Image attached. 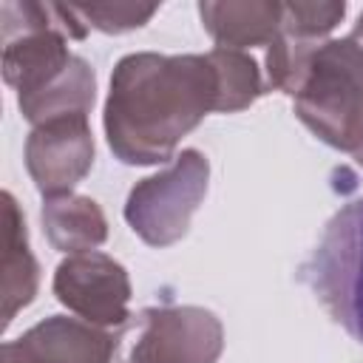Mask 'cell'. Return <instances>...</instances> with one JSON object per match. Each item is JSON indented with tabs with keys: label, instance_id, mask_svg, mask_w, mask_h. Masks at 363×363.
Masks as SVG:
<instances>
[{
	"label": "cell",
	"instance_id": "6da1fadb",
	"mask_svg": "<svg viewBox=\"0 0 363 363\" xmlns=\"http://www.w3.org/2000/svg\"><path fill=\"white\" fill-rule=\"evenodd\" d=\"M221 88L207 54L139 51L116 62L105 102V136L125 164H164L176 145L218 111Z\"/></svg>",
	"mask_w": 363,
	"mask_h": 363
},
{
	"label": "cell",
	"instance_id": "7a4b0ae2",
	"mask_svg": "<svg viewBox=\"0 0 363 363\" xmlns=\"http://www.w3.org/2000/svg\"><path fill=\"white\" fill-rule=\"evenodd\" d=\"M298 119L329 147L363 167V40H326L295 85Z\"/></svg>",
	"mask_w": 363,
	"mask_h": 363
},
{
	"label": "cell",
	"instance_id": "3957f363",
	"mask_svg": "<svg viewBox=\"0 0 363 363\" xmlns=\"http://www.w3.org/2000/svg\"><path fill=\"white\" fill-rule=\"evenodd\" d=\"M301 278L332 320L363 343V196L329 218Z\"/></svg>",
	"mask_w": 363,
	"mask_h": 363
},
{
	"label": "cell",
	"instance_id": "277c9868",
	"mask_svg": "<svg viewBox=\"0 0 363 363\" xmlns=\"http://www.w3.org/2000/svg\"><path fill=\"white\" fill-rule=\"evenodd\" d=\"M224 349L221 320L201 306H150L116 337L113 363H216Z\"/></svg>",
	"mask_w": 363,
	"mask_h": 363
},
{
	"label": "cell",
	"instance_id": "5b68a950",
	"mask_svg": "<svg viewBox=\"0 0 363 363\" xmlns=\"http://www.w3.org/2000/svg\"><path fill=\"white\" fill-rule=\"evenodd\" d=\"M210 162L201 150H182L162 173L142 179L128 201L125 221L150 247H170L187 235L190 218L207 196Z\"/></svg>",
	"mask_w": 363,
	"mask_h": 363
},
{
	"label": "cell",
	"instance_id": "8992f818",
	"mask_svg": "<svg viewBox=\"0 0 363 363\" xmlns=\"http://www.w3.org/2000/svg\"><path fill=\"white\" fill-rule=\"evenodd\" d=\"M54 295L62 306L94 326H125L130 278L119 261L88 250L68 255L54 272Z\"/></svg>",
	"mask_w": 363,
	"mask_h": 363
},
{
	"label": "cell",
	"instance_id": "52a82bcc",
	"mask_svg": "<svg viewBox=\"0 0 363 363\" xmlns=\"http://www.w3.org/2000/svg\"><path fill=\"white\" fill-rule=\"evenodd\" d=\"M94 164L88 113H65L34 125L26 139V167L45 199L68 196Z\"/></svg>",
	"mask_w": 363,
	"mask_h": 363
},
{
	"label": "cell",
	"instance_id": "ba28073f",
	"mask_svg": "<svg viewBox=\"0 0 363 363\" xmlns=\"http://www.w3.org/2000/svg\"><path fill=\"white\" fill-rule=\"evenodd\" d=\"M116 337L94 323L51 315L3 343L0 363H111Z\"/></svg>",
	"mask_w": 363,
	"mask_h": 363
},
{
	"label": "cell",
	"instance_id": "9c48e42d",
	"mask_svg": "<svg viewBox=\"0 0 363 363\" xmlns=\"http://www.w3.org/2000/svg\"><path fill=\"white\" fill-rule=\"evenodd\" d=\"M199 17L218 48L269 45L281 31L284 3L241 0V3H199Z\"/></svg>",
	"mask_w": 363,
	"mask_h": 363
},
{
	"label": "cell",
	"instance_id": "30bf717a",
	"mask_svg": "<svg viewBox=\"0 0 363 363\" xmlns=\"http://www.w3.org/2000/svg\"><path fill=\"white\" fill-rule=\"evenodd\" d=\"M3 326L14 320V315L28 306L37 295V261L28 250L26 218L11 193H3Z\"/></svg>",
	"mask_w": 363,
	"mask_h": 363
},
{
	"label": "cell",
	"instance_id": "8fae6325",
	"mask_svg": "<svg viewBox=\"0 0 363 363\" xmlns=\"http://www.w3.org/2000/svg\"><path fill=\"white\" fill-rule=\"evenodd\" d=\"M43 227L54 250L88 252L108 238V221L99 204L88 196H54L43 201Z\"/></svg>",
	"mask_w": 363,
	"mask_h": 363
},
{
	"label": "cell",
	"instance_id": "7c38bea8",
	"mask_svg": "<svg viewBox=\"0 0 363 363\" xmlns=\"http://www.w3.org/2000/svg\"><path fill=\"white\" fill-rule=\"evenodd\" d=\"M210 57L216 62L218 88H221L218 113L244 111L264 94V82H261L258 65H255V60L250 54L235 51V48H213Z\"/></svg>",
	"mask_w": 363,
	"mask_h": 363
},
{
	"label": "cell",
	"instance_id": "4fadbf2b",
	"mask_svg": "<svg viewBox=\"0 0 363 363\" xmlns=\"http://www.w3.org/2000/svg\"><path fill=\"white\" fill-rule=\"evenodd\" d=\"M346 3H284L281 31L289 40L320 45L326 43V34L343 20Z\"/></svg>",
	"mask_w": 363,
	"mask_h": 363
},
{
	"label": "cell",
	"instance_id": "5bb4252c",
	"mask_svg": "<svg viewBox=\"0 0 363 363\" xmlns=\"http://www.w3.org/2000/svg\"><path fill=\"white\" fill-rule=\"evenodd\" d=\"M85 28H99L105 34H122L142 28L159 6H136V3H91V6H71Z\"/></svg>",
	"mask_w": 363,
	"mask_h": 363
},
{
	"label": "cell",
	"instance_id": "9a60e30c",
	"mask_svg": "<svg viewBox=\"0 0 363 363\" xmlns=\"http://www.w3.org/2000/svg\"><path fill=\"white\" fill-rule=\"evenodd\" d=\"M357 40H363V11H360V17H357V23H354V31H352Z\"/></svg>",
	"mask_w": 363,
	"mask_h": 363
}]
</instances>
